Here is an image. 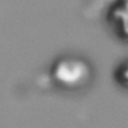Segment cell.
Returning <instances> with one entry per match:
<instances>
[{
	"mask_svg": "<svg viewBox=\"0 0 128 128\" xmlns=\"http://www.w3.org/2000/svg\"><path fill=\"white\" fill-rule=\"evenodd\" d=\"M115 78L121 86L128 89V63L123 64L117 69L115 73Z\"/></svg>",
	"mask_w": 128,
	"mask_h": 128,
	"instance_id": "obj_2",
	"label": "cell"
},
{
	"mask_svg": "<svg viewBox=\"0 0 128 128\" xmlns=\"http://www.w3.org/2000/svg\"><path fill=\"white\" fill-rule=\"evenodd\" d=\"M89 65L78 58H62L52 68L53 81L62 89L77 90L86 86L91 79Z\"/></svg>",
	"mask_w": 128,
	"mask_h": 128,
	"instance_id": "obj_1",
	"label": "cell"
}]
</instances>
